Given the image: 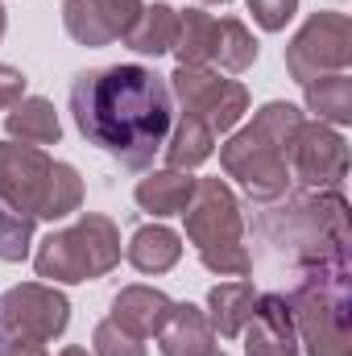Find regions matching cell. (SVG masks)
<instances>
[{"mask_svg": "<svg viewBox=\"0 0 352 356\" xmlns=\"http://www.w3.org/2000/svg\"><path fill=\"white\" fill-rule=\"evenodd\" d=\"M120 266V228L99 216V211H83L75 224L50 232L38 253H33V269L46 282H95L104 273Z\"/></svg>", "mask_w": 352, "mask_h": 356, "instance_id": "8992f818", "label": "cell"}, {"mask_svg": "<svg viewBox=\"0 0 352 356\" xmlns=\"http://www.w3.org/2000/svg\"><path fill=\"white\" fill-rule=\"evenodd\" d=\"M158 348L162 356H207L216 353V327L207 319V311H199L195 302H175L170 319L158 332Z\"/></svg>", "mask_w": 352, "mask_h": 356, "instance_id": "9a60e30c", "label": "cell"}, {"mask_svg": "<svg viewBox=\"0 0 352 356\" xmlns=\"http://www.w3.org/2000/svg\"><path fill=\"white\" fill-rule=\"evenodd\" d=\"M4 133L8 141H21V145H58L63 137V124H58V112L50 99L42 95H25L21 104H13L4 112Z\"/></svg>", "mask_w": 352, "mask_h": 356, "instance_id": "2e32d148", "label": "cell"}, {"mask_svg": "<svg viewBox=\"0 0 352 356\" xmlns=\"http://www.w3.org/2000/svg\"><path fill=\"white\" fill-rule=\"evenodd\" d=\"M0 38H4V4H0Z\"/></svg>", "mask_w": 352, "mask_h": 356, "instance_id": "1f68e13d", "label": "cell"}, {"mask_svg": "<svg viewBox=\"0 0 352 356\" xmlns=\"http://www.w3.org/2000/svg\"><path fill=\"white\" fill-rule=\"evenodd\" d=\"M175 38H178V13L170 4H150V8H141V17L133 21V29L125 33V46L137 50V54L158 58V54L175 50Z\"/></svg>", "mask_w": 352, "mask_h": 356, "instance_id": "44dd1931", "label": "cell"}, {"mask_svg": "<svg viewBox=\"0 0 352 356\" xmlns=\"http://www.w3.org/2000/svg\"><path fill=\"white\" fill-rule=\"evenodd\" d=\"M249 13H253V21L269 29V33H278V29H286V21L298 13V0H249Z\"/></svg>", "mask_w": 352, "mask_h": 356, "instance_id": "83f0119b", "label": "cell"}, {"mask_svg": "<svg viewBox=\"0 0 352 356\" xmlns=\"http://www.w3.org/2000/svg\"><path fill=\"white\" fill-rule=\"evenodd\" d=\"M91 344H95V356H145V340H137V336L120 332L112 319L95 323V336H91Z\"/></svg>", "mask_w": 352, "mask_h": 356, "instance_id": "4316f807", "label": "cell"}, {"mask_svg": "<svg viewBox=\"0 0 352 356\" xmlns=\"http://www.w3.org/2000/svg\"><path fill=\"white\" fill-rule=\"evenodd\" d=\"M349 203L340 191H282L253 207V245L273 269H307L349 257Z\"/></svg>", "mask_w": 352, "mask_h": 356, "instance_id": "7a4b0ae2", "label": "cell"}, {"mask_svg": "<svg viewBox=\"0 0 352 356\" xmlns=\"http://www.w3.org/2000/svg\"><path fill=\"white\" fill-rule=\"evenodd\" d=\"M303 124V112L294 104H265L253 116V124H245L228 145H220V166L224 175L237 178L253 203L278 199L282 191H290V166H286V149L294 129Z\"/></svg>", "mask_w": 352, "mask_h": 356, "instance_id": "3957f363", "label": "cell"}, {"mask_svg": "<svg viewBox=\"0 0 352 356\" xmlns=\"http://www.w3.org/2000/svg\"><path fill=\"white\" fill-rule=\"evenodd\" d=\"M207 356H224V353H207Z\"/></svg>", "mask_w": 352, "mask_h": 356, "instance_id": "836d02e7", "label": "cell"}, {"mask_svg": "<svg viewBox=\"0 0 352 356\" xmlns=\"http://www.w3.org/2000/svg\"><path fill=\"white\" fill-rule=\"evenodd\" d=\"M0 356H46L42 344H21V340H0Z\"/></svg>", "mask_w": 352, "mask_h": 356, "instance_id": "f546056e", "label": "cell"}, {"mask_svg": "<svg viewBox=\"0 0 352 356\" xmlns=\"http://www.w3.org/2000/svg\"><path fill=\"white\" fill-rule=\"evenodd\" d=\"M253 63H257V38L245 29V21L220 17V42H216V63L211 67H220L228 75H241Z\"/></svg>", "mask_w": 352, "mask_h": 356, "instance_id": "cb8c5ba5", "label": "cell"}, {"mask_svg": "<svg viewBox=\"0 0 352 356\" xmlns=\"http://www.w3.org/2000/svg\"><path fill=\"white\" fill-rule=\"evenodd\" d=\"M307 95V108L323 120V124H349L352 120V79L344 75H323L315 83L303 88Z\"/></svg>", "mask_w": 352, "mask_h": 356, "instance_id": "603a6c76", "label": "cell"}, {"mask_svg": "<svg viewBox=\"0 0 352 356\" xmlns=\"http://www.w3.org/2000/svg\"><path fill=\"white\" fill-rule=\"evenodd\" d=\"M54 158L38 145H21V141H0V203L42 220L46 216V199H50V182H54Z\"/></svg>", "mask_w": 352, "mask_h": 356, "instance_id": "8fae6325", "label": "cell"}, {"mask_svg": "<svg viewBox=\"0 0 352 356\" xmlns=\"http://www.w3.org/2000/svg\"><path fill=\"white\" fill-rule=\"evenodd\" d=\"M241 336H245V356H298V332L286 294H257V311Z\"/></svg>", "mask_w": 352, "mask_h": 356, "instance_id": "4fadbf2b", "label": "cell"}, {"mask_svg": "<svg viewBox=\"0 0 352 356\" xmlns=\"http://www.w3.org/2000/svg\"><path fill=\"white\" fill-rule=\"evenodd\" d=\"M141 8V0H67L63 25L79 46H112L125 42Z\"/></svg>", "mask_w": 352, "mask_h": 356, "instance_id": "7c38bea8", "label": "cell"}, {"mask_svg": "<svg viewBox=\"0 0 352 356\" xmlns=\"http://www.w3.org/2000/svg\"><path fill=\"white\" fill-rule=\"evenodd\" d=\"M286 307H290L298 344H307V356H352L349 257L298 269L286 294Z\"/></svg>", "mask_w": 352, "mask_h": 356, "instance_id": "277c9868", "label": "cell"}, {"mask_svg": "<svg viewBox=\"0 0 352 356\" xmlns=\"http://www.w3.org/2000/svg\"><path fill=\"white\" fill-rule=\"evenodd\" d=\"M199 4H228V0H199Z\"/></svg>", "mask_w": 352, "mask_h": 356, "instance_id": "d6a6232c", "label": "cell"}, {"mask_svg": "<svg viewBox=\"0 0 352 356\" xmlns=\"http://www.w3.org/2000/svg\"><path fill=\"white\" fill-rule=\"evenodd\" d=\"M125 257H129V266L137 269V273H166L182 257V241H178V232H170L166 224H145L125 245Z\"/></svg>", "mask_w": 352, "mask_h": 356, "instance_id": "d6986e66", "label": "cell"}, {"mask_svg": "<svg viewBox=\"0 0 352 356\" xmlns=\"http://www.w3.org/2000/svg\"><path fill=\"white\" fill-rule=\"evenodd\" d=\"M0 340H4V332H0Z\"/></svg>", "mask_w": 352, "mask_h": 356, "instance_id": "e575fe53", "label": "cell"}, {"mask_svg": "<svg viewBox=\"0 0 352 356\" xmlns=\"http://www.w3.org/2000/svg\"><path fill=\"white\" fill-rule=\"evenodd\" d=\"M166 83L170 95L182 104V116L207 124L216 137L237 129L241 116L249 112V88L237 79H220V71L211 67H178Z\"/></svg>", "mask_w": 352, "mask_h": 356, "instance_id": "ba28073f", "label": "cell"}, {"mask_svg": "<svg viewBox=\"0 0 352 356\" xmlns=\"http://www.w3.org/2000/svg\"><path fill=\"white\" fill-rule=\"evenodd\" d=\"M71 302L46 282H21L0 294V332L21 344H50L67 332Z\"/></svg>", "mask_w": 352, "mask_h": 356, "instance_id": "9c48e42d", "label": "cell"}, {"mask_svg": "<svg viewBox=\"0 0 352 356\" xmlns=\"http://www.w3.org/2000/svg\"><path fill=\"white\" fill-rule=\"evenodd\" d=\"M79 207H83V178H79V170H75L71 162H58L42 220H67V216H75Z\"/></svg>", "mask_w": 352, "mask_h": 356, "instance_id": "d4e9b609", "label": "cell"}, {"mask_svg": "<svg viewBox=\"0 0 352 356\" xmlns=\"http://www.w3.org/2000/svg\"><path fill=\"white\" fill-rule=\"evenodd\" d=\"M216 42H220V17H211L203 8L178 13V38H175L178 67H211L216 63Z\"/></svg>", "mask_w": 352, "mask_h": 356, "instance_id": "ac0fdd59", "label": "cell"}, {"mask_svg": "<svg viewBox=\"0 0 352 356\" xmlns=\"http://www.w3.org/2000/svg\"><path fill=\"white\" fill-rule=\"evenodd\" d=\"M257 286L249 282V277H237V282H220V286H211V294H207V319H211V327L220 332V336H241L245 332V323L253 319V311H257Z\"/></svg>", "mask_w": 352, "mask_h": 356, "instance_id": "e0dca14e", "label": "cell"}, {"mask_svg": "<svg viewBox=\"0 0 352 356\" xmlns=\"http://www.w3.org/2000/svg\"><path fill=\"white\" fill-rule=\"evenodd\" d=\"M170 311H175V302L162 290H154V286H125L112 298V315L108 319L120 332H129L137 340H150V336L162 332V323L170 319Z\"/></svg>", "mask_w": 352, "mask_h": 356, "instance_id": "5bb4252c", "label": "cell"}, {"mask_svg": "<svg viewBox=\"0 0 352 356\" xmlns=\"http://www.w3.org/2000/svg\"><path fill=\"white\" fill-rule=\"evenodd\" d=\"M191 191H195V178L186 175V170H170L166 166L158 175L141 178L137 191H133V199L150 216H182V207L191 203Z\"/></svg>", "mask_w": 352, "mask_h": 356, "instance_id": "ffe728a7", "label": "cell"}, {"mask_svg": "<svg viewBox=\"0 0 352 356\" xmlns=\"http://www.w3.org/2000/svg\"><path fill=\"white\" fill-rule=\"evenodd\" d=\"M33 216H21L0 203V261H25L29 241H33Z\"/></svg>", "mask_w": 352, "mask_h": 356, "instance_id": "484cf974", "label": "cell"}, {"mask_svg": "<svg viewBox=\"0 0 352 356\" xmlns=\"http://www.w3.org/2000/svg\"><path fill=\"white\" fill-rule=\"evenodd\" d=\"M71 116L88 145L116 158L125 170H145L170 137L175 95L154 67H95L71 83Z\"/></svg>", "mask_w": 352, "mask_h": 356, "instance_id": "6da1fadb", "label": "cell"}, {"mask_svg": "<svg viewBox=\"0 0 352 356\" xmlns=\"http://www.w3.org/2000/svg\"><path fill=\"white\" fill-rule=\"evenodd\" d=\"M290 182L307 191H336L349 175V141L323 120H303L286 149Z\"/></svg>", "mask_w": 352, "mask_h": 356, "instance_id": "30bf717a", "label": "cell"}, {"mask_svg": "<svg viewBox=\"0 0 352 356\" xmlns=\"http://www.w3.org/2000/svg\"><path fill=\"white\" fill-rule=\"evenodd\" d=\"M58 356H91V353H88V348H79V344H75V348H63Z\"/></svg>", "mask_w": 352, "mask_h": 356, "instance_id": "4dcf8cb0", "label": "cell"}, {"mask_svg": "<svg viewBox=\"0 0 352 356\" xmlns=\"http://www.w3.org/2000/svg\"><path fill=\"white\" fill-rule=\"evenodd\" d=\"M352 63V21L344 13H311L307 25L286 46V71L294 83H315L323 75H344Z\"/></svg>", "mask_w": 352, "mask_h": 356, "instance_id": "52a82bcc", "label": "cell"}, {"mask_svg": "<svg viewBox=\"0 0 352 356\" xmlns=\"http://www.w3.org/2000/svg\"><path fill=\"white\" fill-rule=\"evenodd\" d=\"M166 166L170 170H195L199 162H207L216 154V133L191 116H178V124H170V137L162 145Z\"/></svg>", "mask_w": 352, "mask_h": 356, "instance_id": "7402d4cb", "label": "cell"}, {"mask_svg": "<svg viewBox=\"0 0 352 356\" xmlns=\"http://www.w3.org/2000/svg\"><path fill=\"white\" fill-rule=\"evenodd\" d=\"M182 220H186V241L195 245L199 261L211 273L220 277L253 273V253L245 245V211L224 178H195Z\"/></svg>", "mask_w": 352, "mask_h": 356, "instance_id": "5b68a950", "label": "cell"}, {"mask_svg": "<svg viewBox=\"0 0 352 356\" xmlns=\"http://www.w3.org/2000/svg\"><path fill=\"white\" fill-rule=\"evenodd\" d=\"M21 99H25V75L17 67H0V112H8Z\"/></svg>", "mask_w": 352, "mask_h": 356, "instance_id": "f1b7e54d", "label": "cell"}]
</instances>
